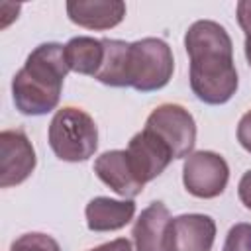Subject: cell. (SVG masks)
Masks as SVG:
<instances>
[{"instance_id": "6da1fadb", "label": "cell", "mask_w": 251, "mask_h": 251, "mask_svg": "<svg viewBox=\"0 0 251 251\" xmlns=\"http://www.w3.org/2000/svg\"><path fill=\"white\" fill-rule=\"evenodd\" d=\"M184 49L190 59V88L210 106L231 100L239 78L233 63V43L224 25L214 20H198L184 33Z\"/></svg>"}, {"instance_id": "7a4b0ae2", "label": "cell", "mask_w": 251, "mask_h": 251, "mask_svg": "<svg viewBox=\"0 0 251 251\" xmlns=\"http://www.w3.org/2000/svg\"><path fill=\"white\" fill-rule=\"evenodd\" d=\"M65 45L47 41L37 45L12 78V98L24 116H45L57 108L69 73Z\"/></svg>"}, {"instance_id": "3957f363", "label": "cell", "mask_w": 251, "mask_h": 251, "mask_svg": "<svg viewBox=\"0 0 251 251\" xmlns=\"http://www.w3.org/2000/svg\"><path fill=\"white\" fill-rule=\"evenodd\" d=\"M51 151L67 163H82L98 149V127L90 114L76 106L55 112L47 131Z\"/></svg>"}, {"instance_id": "277c9868", "label": "cell", "mask_w": 251, "mask_h": 251, "mask_svg": "<svg viewBox=\"0 0 251 251\" xmlns=\"http://www.w3.org/2000/svg\"><path fill=\"white\" fill-rule=\"evenodd\" d=\"M175 59L169 43L161 37H143L129 43L127 80L137 92H155L169 84Z\"/></svg>"}, {"instance_id": "5b68a950", "label": "cell", "mask_w": 251, "mask_h": 251, "mask_svg": "<svg viewBox=\"0 0 251 251\" xmlns=\"http://www.w3.org/2000/svg\"><path fill=\"white\" fill-rule=\"evenodd\" d=\"M157 135L173 153V159H184L192 153L196 143V122L192 114L180 104H161L145 120V127Z\"/></svg>"}, {"instance_id": "8992f818", "label": "cell", "mask_w": 251, "mask_h": 251, "mask_svg": "<svg viewBox=\"0 0 251 251\" xmlns=\"http://www.w3.org/2000/svg\"><path fill=\"white\" fill-rule=\"evenodd\" d=\"M229 180V167L226 159L216 151H194L184 159L182 182L188 194L196 198L220 196Z\"/></svg>"}, {"instance_id": "52a82bcc", "label": "cell", "mask_w": 251, "mask_h": 251, "mask_svg": "<svg viewBox=\"0 0 251 251\" xmlns=\"http://www.w3.org/2000/svg\"><path fill=\"white\" fill-rule=\"evenodd\" d=\"M37 165L35 149L22 129H4L0 133V186L22 184Z\"/></svg>"}, {"instance_id": "ba28073f", "label": "cell", "mask_w": 251, "mask_h": 251, "mask_svg": "<svg viewBox=\"0 0 251 251\" xmlns=\"http://www.w3.org/2000/svg\"><path fill=\"white\" fill-rule=\"evenodd\" d=\"M216 222L208 214H180L171 218L165 233L167 251H212Z\"/></svg>"}, {"instance_id": "9c48e42d", "label": "cell", "mask_w": 251, "mask_h": 251, "mask_svg": "<svg viewBox=\"0 0 251 251\" xmlns=\"http://www.w3.org/2000/svg\"><path fill=\"white\" fill-rule=\"evenodd\" d=\"M127 159L133 169V175L141 184H147L149 180L157 178L173 159V153L169 147L151 131L141 129L137 131L129 143H127Z\"/></svg>"}, {"instance_id": "30bf717a", "label": "cell", "mask_w": 251, "mask_h": 251, "mask_svg": "<svg viewBox=\"0 0 251 251\" xmlns=\"http://www.w3.org/2000/svg\"><path fill=\"white\" fill-rule=\"evenodd\" d=\"M94 173L106 186L124 198H135L145 186L133 175L126 149H112L98 155L94 161Z\"/></svg>"}, {"instance_id": "8fae6325", "label": "cell", "mask_w": 251, "mask_h": 251, "mask_svg": "<svg viewBox=\"0 0 251 251\" xmlns=\"http://www.w3.org/2000/svg\"><path fill=\"white\" fill-rule=\"evenodd\" d=\"M67 16L86 29H112L126 18V4L120 0H69Z\"/></svg>"}, {"instance_id": "7c38bea8", "label": "cell", "mask_w": 251, "mask_h": 251, "mask_svg": "<svg viewBox=\"0 0 251 251\" xmlns=\"http://www.w3.org/2000/svg\"><path fill=\"white\" fill-rule=\"evenodd\" d=\"M84 216L90 231H116L133 220L135 202L131 198L116 200L108 196H96L86 204Z\"/></svg>"}, {"instance_id": "4fadbf2b", "label": "cell", "mask_w": 251, "mask_h": 251, "mask_svg": "<svg viewBox=\"0 0 251 251\" xmlns=\"http://www.w3.org/2000/svg\"><path fill=\"white\" fill-rule=\"evenodd\" d=\"M169 222H171V212L159 200L151 202L145 210H141L131 229L135 251H167L165 233Z\"/></svg>"}, {"instance_id": "5bb4252c", "label": "cell", "mask_w": 251, "mask_h": 251, "mask_svg": "<svg viewBox=\"0 0 251 251\" xmlns=\"http://www.w3.org/2000/svg\"><path fill=\"white\" fill-rule=\"evenodd\" d=\"M65 55L71 71L78 75L96 76L104 61V43L102 39L90 35H76L67 41Z\"/></svg>"}, {"instance_id": "9a60e30c", "label": "cell", "mask_w": 251, "mask_h": 251, "mask_svg": "<svg viewBox=\"0 0 251 251\" xmlns=\"http://www.w3.org/2000/svg\"><path fill=\"white\" fill-rule=\"evenodd\" d=\"M102 43H104V61L94 78L106 86H116V88L129 86V80H127L129 43L122 39H108V37H104Z\"/></svg>"}, {"instance_id": "2e32d148", "label": "cell", "mask_w": 251, "mask_h": 251, "mask_svg": "<svg viewBox=\"0 0 251 251\" xmlns=\"http://www.w3.org/2000/svg\"><path fill=\"white\" fill-rule=\"evenodd\" d=\"M10 251H61V247L51 235L31 231V233H24L16 241H12Z\"/></svg>"}, {"instance_id": "e0dca14e", "label": "cell", "mask_w": 251, "mask_h": 251, "mask_svg": "<svg viewBox=\"0 0 251 251\" xmlns=\"http://www.w3.org/2000/svg\"><path fill=\"white\" fill-rule=\"evenodd\" d=\"M222 251H251V224L239 222L231 226Z\"/></svg>"}, {"instance_id": "ac0fdd59", "label": "cell", "mask_w": 251, "mask_h": 251, "mask_svg": "<svg viewBox=\"0 0 251 251\" xmlns=\"http://www.w3.org/2000/svg\"><path fill=\"white\" fill-rule=\"evenodd\" d=\"M237 22H239V27L243 29L245 33V43H243V49H245V59L251 67V0H241L237 2Z\"/></svg>"}, {"instance_id": "d6986e66", "label": "cell", "mask_w": 251, "mask_h": 251, "mask_svg": "<svg viewBox=\"0 0 251 251\" xmlns=\"http://www.w3.org/2000/svg\"><path fill=\"white\" fill-rule=\"evenodd\" d=\"M237 141L247 153H251V110L245 112L237 124Z\"/></svg>"}, {"instance_id": "ffe728a7", "label": "cell", "mask_w": 251, "mask_h": 251, "mask_svg": "<svg viewBox=\"0 0 251 251\" xmlns=\"http://www.w3.org/2000/svg\"><path fill=\"white\" fill-rule=\"evenodd\" d=\"M237 196L241 200V204L251 210V169L247 173H243V176L239 178V184H237Z\"/></svg>"}, {"instance_id": "44dd1931", "label": "cell", "mask_w": 251, "mask_h": 251, "mask_svg": "<svg viewBox=\"0 0 251 251\" xmlns=\"http://www.w3.org/2000/svg\"><path fill=\"white\" fill-rule=\"evenodd\" d=\"M88 251H133L131 249V241L126 239V237H118V239H112L108 243H102L98 247H92Z\"/></svg>"}]
</instances>
